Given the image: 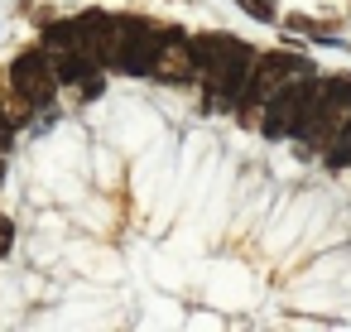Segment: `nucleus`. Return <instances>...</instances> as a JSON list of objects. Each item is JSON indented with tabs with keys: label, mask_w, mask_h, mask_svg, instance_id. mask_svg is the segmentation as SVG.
<instances>
[{
	"label": "nucleus",
	"mask_w": 351,
	"mask_h": 332,
	"mask_svg": "<svg viewBox=\"0 0 351 332\" xmlns=\"http://www.w3.org/2000/svg\"><path fill=\"white\" fill-rule=\"evenodd\" d=\"M121 34H125V44H121V54H116V63L130 73V78H145V73H154L159 68V58H164V34L159 29H149L145 20H121Z\"/></svg>",
	"instance_id": "nucleus-1"
},
{
	"label": "nucleus",
	"mask_w": 351,
	"mask_h": 332,
	"mask_svg": "<svg viewBox=\"0 0 351 332\" xmlns=\"http://www.w3.org/2000/svg\"><path fill=\"white\" fill-rule=\"evenodd\" d=\"M313 97H317V82H289V87H279L265 102V135H274V140L279 135H293Z\"/></svg>",
	"instance_id": "nucleus-2"
},
{
	"label": "nucleus",
	"mask_w": 351,
	"mask_h": 332,
	"mask_svg": "<svg viewBox=\"0 0 351 332\" xmlns=\"http://www.w3.org/2000/svg\"><path fill=\"white\" fill-rule=\"evenodd\" d=\"M10 82H15V92H20V102H29V106H49V102H53V82H58V73L49 68L44 54H25V58H15Z\"/></svg>",
	"instance_id": "nucleus-3"
},
{
	"label": "nucleus",
	"mask_w": 351,
	"mask_h": 332,
	"mask_svg": "<svg viewBox=\"0 0 351 332\" xmlns=\"http://www.w3.org/2000/svg\"><path fill=\"white\" fill-rule=\"evenodd\" d=\"M188 58H193V68H212V73L250 68V63H255V58H250V49H245V44H236V39H226V34L193 39V44H188Z\"/></svg>",
	"instance_id": "nucleus-4"
},
{
	"label": "nucleus",
	"mask_w": 351,
	"mask_h": 332,
	"mask_svg": "<svg viewBox=\"0 0 351 332\" xmlns=\"http://www.w3.org/2000/svg\"><path fill=\"white\" fill-rule=\"evenodd\" d=\"M121 20H111V15H101V10H92V15H82L77 20V44L97 58V63H106V58H116L121 54Z\"/></svg>",
	"instance_id": "nucleus-5"
},
{
	"label": "nucleus",
	"mask_w": 351,
	"mask_h": 332,
	"mask_svg": "<svg viewBox=\"0 0 351 332\" xmlns=\"http://www.w3.org/2000/svg\"><path fill=\"white\" fill-rule=\"evenodd\" d=\"M337 111L341 106H332L322 92L308 102V111H303V121H298V135L308 140V145H322V140H332L337 135Z\"/></svg>",
	"instance_id": "nucleus-6"
},
{
	"label": "nucleus",
	"mask_w": 351,
	"mask_h": 332,
	"mask_svg": "<svg viewBox=\"0 0 351 332\" xmlns=\"http://www.w3.org/2000/svg\"><path fill=\"white\" fill-rule=\"evenodd\" d=\"M53 73H58V82H92V73H97V58L92 54H63L58 63H53Z\"/></svg>",
	"instance_id": "nucleus-7"
},
{
	"label": "nucleus",
	"mask_w": 351,
	"mask_h": 332,
	"mask_svg": "<svg viewBox=\"0 0 351 332\" xmlns=\"http://www.w3.org/2000/svg\"><path fill=\"white\" fill-rule=\"evenodd\" d=\"M317 92H322L332 106H351V82H346V78H332V82H322Z\"/></svg>",
	"instance_id": "nucleus-8"
},
{
	"label": "nucleus",
	"mask_w": 351,
	"mask_h": 332,
	"mask_svg": "<svg viewBox=\"0 0 351 332\" xmlns=\"http://www.w3.org/2000/svg\"><path fill=\"white\" fill-rule=\"evenodd\" d=\"M332 164H351V121H341L337 145H332Z\"/></svg>",
	"instance_id": "nucleus-9"
},
{
	"label": "nucleus",
	"mask_w": 351,
	"mask_h": 332,
	"mask_svg": "<svg viewBox=\"0 0 351 332\" xmlns=\"http://www.w3.org/2000/svg\"><path fill=\"white\" fill-rule=\"evenodd\" d=\"M245 10H250L255 20H274V10H269V0H245Z\"/></svg>",
	"instance_id": "nucleus-10"
},
{
	"label": "nucleus",
	"mask_w": 351,
	"mask_h": 332,
	"mask_svg": "<svg viewBox=\"0 0 351 332\" xmlns=\"http://www.w3.org/2000/svg\"><path fill=\"white\" fill-rule=\"evenodd\" d=\"M10 246H15V231H10L5 217H0V255H10Z\"/></svg>",
	"instance_id": "nucleus-11"
},
{
	"label": "nucleus",
	"mask_w": 351,
	"mask_h": 332,
	"mask_svg": "<svg viewBox=\"0 0 351 332\" xmlns=\"http://www.w3.org/2000/svg\"><path fill=\"white\" fill-rule=\"evenodd\" d=\"M0 150H10V121H5V111H0Z\"/></svg>",
	"instance_id": "nucleus-12"
}]
</instances>
